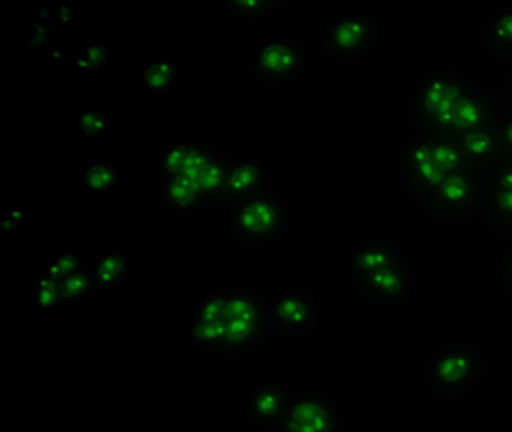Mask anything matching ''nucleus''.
Instances as JSON below:
<instances>
[{
    "label": "nucleus",
    "mask_w": 512,
    "mask_h": 432,
    "mask_svg": "<svg viewBox=\"0 0 512 432\" xmlns=\"http://www.w3.org/2000/svg\"><path fill=\"white\" fill-rule=\"evenodd\" d=\"M347 276L358 296L373 308H398L415 293V270L394 237H376L355 248L347 260Z\"/></svg>",
    "instance_id": "obj_2"
},
{
    "label": "nucleus",
    "mask_w": 512,
    "mask_h": 432,
    "mask_svg": "<svg viewBox=\"0 0 512 432\" xmlns=\"http://www.w3.org/2000/svg\"><path fill=\"white\" fill-rule=\"evenodd\" d=\"M500 275H502L503 290L508 296L512 297V240L503 252Z\"/></svg>",
    "instance_id": "obj_34"
},
{
    "label": "nucleus",
    "mask_w": 512,
    "mask_h": 432,
    "mask_svg": "<svg viewBox=\"0 0 512 432\" xmlns=\"http://www.w3.org/2000/svg\"><path fill=\"white\" fill-rule=\"evenodd\" d=\"M227 215L233 239L242 248H268L283 240L290 228L289 203L274 188L235 201Z\"/></svg>",
    "instance_id": "obj_4"
},
{
    "label": "nucleus",
    "mask_w": 512,
    "mask_h": 432,
    "mask_svg": "<svg viewBox=\"0 0 512 432\" xmlns=\"http://www.w3.org/2000/svg\"><path fill=\"white\" fill-rule=\"evenodd\" d=\"M499 101L503 110L512 111V60L508 62V75L500 87Z\"/></svg>",
    "instance_id": "obj_35"
},
{
    "label": "nucleus",
    "mask_w": 512,
    "mask_h": 432,
    "mask_svg": "<svg viewBox=\"0 0 512 432\" xmlns=\"http://www.w3.org/2000/svg\"><path fill=\"white\" fill-rule=\"evenodd\" d=\"M0 225L5 231L20 230L26 225V210L22 206H8L2 209Z\"/></svg>",
    "instance_id": "obj_33"
},
{
    "label": "nucleus",
    "mask_w": 512,
    "mask_h": 432,
    "mask_svg": "<svg viewBox=\"0 0 512 432\" xmlns=\"http://www.w3.org/2000/svg\"><path fill=\"white\" fill-rule=\"evenodd\" d=\"M464 167H467L466 159L455 144L412 131L401 141L395 174L401 189L413 203H418Z\"/></svg>",
    "instance_id": "obj_3"
},
{
    "label": "nucleus",
    "mask_w": 512,
    "mask_h": 432,
    "mask_svg": "<svg viewBox=\"0 0 512 432\" xmlns=\"http://www.w3.org/2000/svg\"><path fill=\"white\" fill-rule=\"evenodd\" d=\"M442 432H460V431H442Z\"/></svg>",
    "instance_id": "obj_36"
},
{
    "label": "nucleus",
    "mask_w": 512,
    "mask_h": 432,
    "mask_svg": "<svg viewBox=\"0 0 512 432\" xmlns=\"http://www.w3.org/2000/svg\"><path fill=\"white\" fill-rule=\"evenodd\" d=\"M190 149L191 140H179L167 146V149L161 153L160 162H158V174H160L161 182H167L182 173L188 155H190Z\"/></svg>",
    "instance_id": "obj_23"
},
{
    "label": "nucleus",
    "mask_w": 512,
    "mask_h": 432,
    "mask_svg": "<svg viewBox=\"0 0 512 432\" xmlns=\"http://www.w3.org/2000/svg\"><path fill=\"white\" fill-rule=\"evenodd\" d=\"M110 128L109 119L101 108L92 104H82L77 111V129L85 140H94L106 134Z\"/></svg>",
    "instance_id": "obj_25"
},
{
    "label": "nucleus",
    "mask_w": 512,
    "mask_h": 432,
    "mask_svg": "<svg viewBox=\"0 0 512 432\" xmlns=\"http://www.w3.org/2000/svg\"><path fill=\"white\" fill-rule=\"evenodd\" d=\"M118 183V171L106 162L94 161L83 171V185L97 195L109 194Z\"/></svg>",
    "instance_id": "obj_22"
},
{
    "label": "nucleus",
    "mask_w": 512,
    "mask_h": 432,
    "mask_svg": "<svg viewBox=\"0 0 512 432\" xmlns=\"http://www.w3.org/2000/svg\"><path fill=\"white\" fill-rule=\"evenodd\" d=\"M499 117V95L457 69L425 72L409 96L413 132L452 144L469 132L496 125Z\"/></svg>",
    "instance_id": "obj_1"
},
{
    "label": "nucleus",
    "mask_w": 512,
    "mask_h": 432,
    "mask_svg": "<svg viewBox=\"0 0 512 432\" xmlns=\"http://www.w3.org/2000/svg\"><path fill=\"white\" fill-rule=\"evenodd\" d=\"M59 290H61V305H68V303L86 299L94 291L91 270L83 266L82 269L77 270L73 275L62 279L59 282Z\"/></svg>",
    "instance_id": "obj_27"
},
{
    "label": "nucleus",
    "mask_w": 512,
    "mask_h": 432,
    "mask_svg": "<svg viewBox=\"0 0 512 432\" xmlns=\"http://www.w3.org/2000/svg\"><path fill=\"white\" fill-rule=\"evenodd\" d=\"M230 162H232V156L221 150L211 161L199 167L187 168L181 173L182 176L194 180L199 185L200 191L208 198L211 209L221 210V198H223Z\"/></svg>",
    "instance_id": "obj_16"
},
{
    "label": "nucleus",
    "mask_w": 512,
    "mask_h": 432,
    "mask_svg": "<svg viewBox=\"0 0 512 432\" xmlns=\"http://www.w3.org/2000/svg\"><path fill=\"white\" fill-rule=\"evenodd\" d=\"M28 33L29 45H31L32 48H40L41 45L49 42L52 36L55 35L56 24L53 23L52 18L40 14L34 21L29 23Z\"/></svg>",
    "instance_id": "obj_31"
},
{
    "label": "nucleus",
    "mask_w": 512,
    "mask_h": 432,
    "mask_svg": "<svg viewBox=\"0 0 512 432\" xmlns=\"http://www.w3.org/2000/svg\"><path fill=\"white\" fill-rule=\"evenodd\" d=\"M379 41V23L370 12H352L334 18L323 33L326 59L353 63L367 57Z\"/></svg>",
    "instance_id": "obj_8"
},
{
    "label": "nucleus",
    "mask_w": 512,
    "mask_h": 432,
    "mask_svg": "<svg viewBox=\"0 0 512 432\" xmlns=\"http://www.w3.org/2000/svg\"><path fill=\"white\" fill-rule=\"evenodd\" d=\"M178 77L179 66L170 57H155L143 66V89L155 93L170 92L175 87Z\"/></svg>",
    "instance_id": "obj_20"
},
{
    "label": "nucleus",
    "mask_w": 512,
    "mask_h": 432,
    "mask_svg": "<svg viewBox=\"0 0 512 432\" xmlns=\"http://www.w3.org/2000/svg\"><path fill=\"white\" fill-rule=\"evenodd\" d=\"M37 300L38 305L44 309H52L56 308V306H61L59 281L47 275L44 270L41 272L40 278H38Z\"/></svg>",
    "instance_id": "obj_29"
},
{
    "label": "nucleus",
    "mask_w": 512,
    "mask_h": 432,
    "mask_svg": "<svg viewBox=\"0 0 512 432\" xmlns=\"http://www.w3.org/2000/svg\"><path fill=\"white\" fill-rule=\"evenodd\" d=\"M485 207L481 221L500 236L512 240V191H485Z\"/></svg>",
    "instance_id": "obj_18"
},
{
    "label": "nucleus",
    "mask_w": 512,
    "mask_h": 432,
    "mask_svg": "<svg viewBox=\"0 0 512 432\" xmlns=\"http://www.w3.org/2000/svg\"><path fill=\"white\" fill-rule=\"evenodd\" d=\"M487 371L484 351L475 342H454L434 351L425 365L427 389L443 401L469 395Z\"/></svg>",
    "instance_id": "obj_5"
},
{
    "label": "nucleus",
    "mask_w": 512,
    "mask_h": 432,
    "mask_svg": "<svg viewBox=\"0 0 512 432\" xmlns=\"http://www.w3.org/2000/svg\"><path fill=\"white\" fill-rule=\"evenodd\" d=\"M316 294L307 288H290L269 297V338H307L319 323Z\"/></svg>",
    "instance_id": "obj_10"
},
{
    "label": "nucleus",
    "mask_w": 512,
    "mask_h": 432,
    "mask_svg": "<svg viewBox=\"0 0 512 432\" xmlns=\"http://www.w3.org/2000/svg\"><path fill=\"white\" fill-rule=\"evenodd\" d=\"M497 135H499L500 149H502V162L512 161V111L500 107L499 122H497Z\"/></svg>",
    "instance_id": "obj_32"
},
{
    "label": "nucleus",
    "mask_w": 512,
    "mask_h": 432,
    "mask_svg": "<svg viewBox=\"0 0 512 432\" xmlns=\"http://www.w3.org/2000/svg\"><path fill=\"white\" fill-rule=\"evenodd\" d=\"M485 195L484 173L467 165L416 204L434 219L455 224L481 219Z\"/></svg>",
    "instance_id": "obj_7"
},
{
    "label": "nucleus",
    "mask_w": 512,
    "mask_h": 432,
    "mask_svg": "<svg viewBox=\"0 0 512 432\" xmlns=\"http://www.w3.org/2000/svg\"><path fill=\"white\" fill-rule=\"evenodd\" d=\"M161 203L166 212L176 216H187V218L211 209L208 198L200 191L199 185L182 174L163 183Z\"/></svg>",
    "instance_id": "obj_15"
},
{
    "label": "nucleus",
    "mask_w": 512,
    "mask_h": 432,
    "mask_svg": "<svg viewBox=\"0 0 512 432\" xmlns=\"http://www.w3.org/2000/svg\"><path fill=\"white\" fill-rule=\"evenodd\" d=\"M482 47L488 56L511 62L512 60V5H503L493 12L482 27Z\"/></svg>",
    "instance_id": "obj_17"
},
{
    "label": "nucleus",
    "mask_w": 512,
    "mask_h": 432,
    "mask_svg": "<svg viewBox=\"0 0 512 432\" xmlns=\"http://www.w3.org/2000/svg\"><path fill=\"white\" fill-rule=\"evenodd\" d=\"M340 404L323 390L305 389L293 396L292 407L278 432H343Z\"/></svg>",
    "instance_id": "obj_11"
},
{
    "label": "nucleus",
    "mask_w": 512,
    "mask_h": 432,
    "mask_svg": "<svg viewBox=\"0 0 512 432\" xmlns=\"http://www.w3.org/2000/svg\"><path fill=\"white\" fill-rule=\"evenodd\" d=\"M284 8H286V2H275V0H235V2L226 3L230 17L242 23H257Z\"/></svg>",
    "instance_id": "obj_21"
},
{
    "label": "nucleus",
    "mask_w": 512,
    "mask_h": 432,
    "mask_svg": "<svg viewBox=\"0 0 512 432\" xmlns=\"http://www.w3.org/2000/svg\"><path fill=\"white\" fill-rule=\"evenodd\" d=\"M310 63V54L293 35H277L257 47L251 72L263 86L281 87L298 80Z\"/></svg>",
    "instance_id": "obj_9"
},
{
    "label": "nucleus",
    "mask_w": 512,
    "mask_h": 432,
    "mask_svg": "<svg viewBox=\"0 0 512 432\" xmlns=\"http://www.w3.org/2000/svg\"><path fill=\"white\" fill-rule=\"evenodd\" d=\"M496 126L497 123L490 128L476 129L454 143L466 159L467 165L484 174L502 162V149Z\"/></svg>",
    "instance_id": "obj_14"
},
{
    "label": "nucleus",
    "mask_w": 512,
    "mask_h": 432,
    "mask_svg": "<svg viewBox=\"0 0 512 432\" xmlns=\"http://www.w3.org/2000/svg\"><path fill=\"white\" fill-rule=\"evenodd\" d=\"M485 191H512V161L490 168L484 174Z\"/></svg>",
    "instance_id": "obj_30"
},
{
    "label": "nucleus",
    "mask_w": 512,
    "mask_h": 432,
    "mask_svg": "<svg viewBox=\"0 0 512 432\" xmlns=\"http://www.w3.org/2000/svg\"><path fill=\"white\" fill-rule=\"evenodd\" d=\"M113 60L112 47L103 41H91L77 54V69L80 74H94Z\"/></svg>",
    "instance_id": "obj_24"
},
{
    "label": "nucleus",
    "mask_w": 512,
    "mask_h": 432,
    "mask_svg": "<svg viewBox=\"0 0 512 432\" xmlns=\"http://www.w3.org/2000/svg\"><path fill=\"white\" fill-rule=\"evenodd\" d=\"M269 297L254 287L230 288L226 317L224 357L257 353L269 338Z\"/></svg>",
    "instance_id": "obj_6"
},
{
    "label": "nucleus",
    "mask_w": 512,
    "mask_h": 432,
    "mask_svg": "<svg viewBox=\"0 0 512 432\" xmlns=\"http://www.w3.org/2000/svg\"><path fill=\"white\" fill-rule=\"evenodd\" d=\"M271 188H274L271 174L259 156L244 155L232 158L221 198V210L227 212L235 201Z\"/></svg>",
    "instance_id": "obj_13"
},
{
    "label": "nucleus",
    "mask_w": 512,
    "mask_h": 432,
    "mask_svg": "<svg viewBox=\"0 0 512 432\" xmlns=\"http://www.w3.org/2000/svg\"><path fill=\"white\" fill-rule=\"evenodd\" d=\"M128 272H130V264L124 255L113 254V252L103 255L98 258L91 270L94 290H116L127 279Z\"/></svg>",
    "instance_id": "obj_19"
},
{
    "label": "nucleus",
    "mask_w": 512,
    "mask_h": 432,
    "mask_svg": "<svg viewBox=\"0 0 512 432\" xmlns=\"http://www.w3.org/2000/svg\"><path fill=\"white\" fill-rule=\"evenodd\" d=\"M229 288H220L206 296L197 306L193 324L220 323L226 317Z\"/></svg>",
    "instance_id": "obj_26"
},
{
    "label": "nucleus",
    "mask_w": 512,
    "mask_h": 432,
    "mask_svg": "<svg viewBox=\"0 0 512 432\" xmlns=\"http://www.w3.org/2000/svg\"><path fill=\"white\" fill-rule=\"evenodd\" d=\"M83 266H85V264L82 263L76 251H65L55 255L49 263H44L43 270L47 275L61 282L62 279L73 275L77 270L82 269Z\"/></svg>",
    "instance_id": "obj_28"
},
{
    "label": "nucleus",
    "mask_w": 512,
    "mask_h": 432,
    "mask_svg": "<svg viewBox=\"0 0 512 432\" xmlns=\"http://www.w3.org/2000/svg\"><path fill=\"white\" fill-rule=\"evenodd\" d=\"M295 393L283 380H271L251 393L248 417L260 431H280L292 407Z\"/></svg>",
    "instance_id": "obj_12"
}]
</instances>
